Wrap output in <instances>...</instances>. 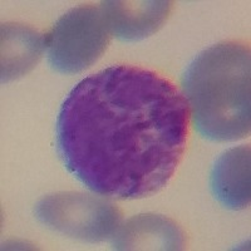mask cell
<instances>
[{
  "label": "cell",
  "mask_w": 251,
  "mask_h": 251,
  "mask_svg": "<svg viewBox=\"0 0 251 251\" xmlns=\"http://www.w3.org/2000/svg\"><path fill=\"white\" fill-rule=\"evenodd\" d=\"M34 215L46 227L86 243L112 237L121 221L120 208L113 202L82 192L48 195L35 203Z\"/></svg>",
  "instance_id": "277c9868"
},
{
  "label": "cell",
  "mask_w": 251,
  "mask_h": 251,
  "mask_svg": "<svg viewBox=\"0 0 251 251\" xmlns=\"http://www.w3.org/2000/svg\"><path fill=\"white\" fill-rule=\"evenodd\" d=\"M250 147L237 146L224 152L215 162L210 188L224 207L243 210L250 203Z\"/></svg>",
  "instance_id": "52a82bcc"
},
{
  "label": "cell",
  "mask_w": 251,
  "mask_h": 251,
  "mask_svg": "<svg viewBox=\"0 0 251 251\" xmlns=\"http://www.w3.org/2000/svg\"><path fill=\"white\" fill-rule=\"evenodd\" d=\"M190 107L169 78L118 64L83 78L63 100L57 152L88 190L122 200L162 190L180 165Z\"/></svg>",
  "instance_id": "6da1fadb"
},
{
  "label": "cell",
  "mask_w": 251,
  "mask_h": 251,
  "mask_svg": "<svg viewBox=\"0 0 251 251\" xmlns=\"http://www.w3.org/2000/svg\"><path fill=\"white\" fill-rule=\"evenodd\" d=\"M182 89L202 137L228 142L250 133V49L230 40L202 50L188 64Z\"/></svg>",
  "instance_id": "7a4b0ae2"
},
{
  "label": "cell",
  "mask_w": 251,
  "mask_h": 251,
  "mask_svg": "<svg viewBox=\"0 0 251 251\" xmlns=\"http://www.w3.org/2000/svg\"><path fill=\"white\" fill-rule=\"evenodd\" d=\"M114 250H182L185 232L176 221L163 215L142 214L118 226Z\"/></svg>",
  "instance_id": "8992f818"
},
{
  "label": "cell",
  "mask_w": 251,
  "mask_h": 251,
  "mask_svg": "<svg viewBox=\"0 0 251 251\" xmlns=\"http://www.w3.org/2000/svg\"><path fill=\"white\" fill-rule=\"evenodd\" d=\"M100 4L111 34L123 42H137L156 33L174 6L172 1L166 0L102 1Z\"/></svg>",
  "instance_id": "5b68a950"
},
{
  "label": "cell",
  "mask_w": 251,
  "mask_h": 251,
  "mask_svg": "<svg viewBox=\"0 0 251 251\" xmlns=\"http://www.w3.org/2000/svg\"><path fill=\"white\" fill-rule=\"evenodd\" d=\"M46 49V37L23 24L1 25V82L14 80L34 68Z\"/></svg>",
  "instance_id": "ba28073f"
},
{
  "label": "cell",
  "mask_w": 251,
  "mask_h": 251,
  "mask_svg": "<svg viewBox=\"0 0 251 251\" xmlns=\"http://www.w3.org/2000/svg\"><path fill=\"white\" fill-rule=\"evenodd\" d=\"M108 24L100 8L78 6L62 15L46 35V50L51 69L77 75L103 54L109 43Z\"/></svg>",
  "instance_id": "3957f363"
}]
</instances>
